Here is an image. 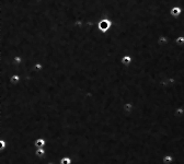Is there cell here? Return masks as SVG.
<instances>
[{
    "label": "cell",
    "instance_id": "obj_12",
    "mask_svg": "<svg viewBox=\"0 0 184 164\" xmlns=\"http://www.w3.org/2000/svg\"><path fill=\"white\" fill-rule=\"evenodd\" d=\"M175 44L176 46H183L184 45V36H178L175 38Z\"/></svg>",
    "mask_w": 184,
    "mask_h": 164
},
{
    "label": "cell",
    "instance_id": "obj_11",
    "mask_svg": "<svg viewBox=\"0 0 184 164\" xmlns=\"http://www.w3.org/2000/svg\"><path fill=\"white\" fill-rule=\"evenodd\" d=\"M7 147H8V143L5 139H0V152H3L5 150L7 149Z\"/></svg>",
    "mask_w": 184,
    "mask_h": 164
},
{
    "label": "cell",
    "instance_id": "obj_7",
    "mask_svg": "<svg viewBox=\"0 0 184 164\" xmlns=\"http://www.w3.org/2000/svg\"><path fill=\"white\" fill-rule=\"evenodd\" d=\"M45 154H46L45 148H37V149H35V151H34V155H35V158L36 159H43Z\"/></svg>",
    "mask_w": 184,
    "mask_h": 164
},
{
    "label": "cell",
    "instance_id": "obj_1",
    "mask_svg": "<svg viewBox=\"0 0 184 164\" xmlns=\"http://www.w3.org/2000/svg\"><path fill=\"white\" fill-rule=\"evenodd\" d=\"M112 21L110 19H102V20H100L98 22L97 24V29L101 32V33H106V32H109L110 29L112 27Z\"/></svg>",
    "mask_w": 184,
    "mask_h": 164
},
{
    "label": "cell",
    "instance_id": "obj_2",
    "mask_svg": "<svg viewBox=\"0 0 184 164\" xmlns=\"http://www.w3.org/2000/svg\"><path fill=\"white\" fill-rule=\"evenodd\" d=\"M183 12V10H182V8L180 6H174L172 7L171 9H170V15H171L172 18H179L180 15H181V13Z\"/></svg>",
    "mask_w": 184,
    "mask_h": 164
},
{
    "label": "cell",
    "instance_id": "obj_10",
    "mask_svg": "<svg viewBox=\"0 0 184 164\" xmlns=\"http://www.w3.org/2000/svg\"><path fill=\"white\" fill-rule=\"evenodd\" d=\"M162 162L164 164H172L173 162H174V158H173L171 154H167V155H164V156H163Z\"/></svg>",
    "mask_w": 184,
    "mask_h": 164
},
{
    "label": "cell",
    "instance_id": "obj_8",
    "mask_svg": "<svg viewBox=\"0 0 184 164\" xmlns=\"http://www.w3.org/2000/svg\"><path fill=\"white\" fill-rule=\"evenodd\" d=\"M169 40H168V37L166 35H161V36L158 37V41H157V44L159 47H164V46L168 44Z\"/></svg>",
    "mask_w": 184,
    "mask_h": 164
},
{
    "label": "cell",
    "instance_id": "obj_5",
    "mask_svg": "<svg viewBox=\"0 0 184 164\" xmlns=\"http://www.w3.org/2000/svg\"><path fill=\"white\" fill-rule=\"evenodd\" d=\"M122 108H123V111L125 114H130V113L133 112L134 105L130 103V102H125V103L122 105Z\"/></svg>",
    "mask_w": 184,
    "mask_h": 164
},
{
    "label": "cell",
    "instance_id": "obj_6",
    "mask_svg": "<svg viewBox=\"0 0 184 164\" xmlns=\"http://www.w3.org/2000/svg\"><path fill=\"white\" fill-rule=\"evenodd\" d=\"M121 62H122V65H124V66H125V67H129L130 65H132V62H133V58H132V56L125 55V56H123V57H122Z\"/></svg>",
    "mask_w": 184,
    "mask_h": 164
},
{
    "label": "cell",
    "instance_id": "obj_3",
    "mask_svg": "<svg viewBox=\"0 0 184 164\" xmlns=\"http://www.w3.org/2000/svg\"><path fill=\"white\" fill-rule=\"evenodd\" d=\"M33 144H34V148L35 149H37V148H45V146H46V140L44 139V138H36V139L34 140V142H33Z\"/></svg>",
    "mask_w": 184,
    "mask_h": 164
},
{
    "label": "cell",
    "instance_id": "obj_9",
    "mask_svg": "<svg viewBox=\"0 0 184 164\" xmlns=\"http://www.w3.org/2000/svg\"><path fill=\"white\" fill-rule=\"evenodd\" d=\"M57 164H73V159L68 156V155H65V156L61 158V160H59Z\"/></svg>",
    "mask_w": 184,
    "mask_h": 164
},
{
    "label": "cell",
    "instance_id": "obj_4",
    "mask_svg": "<svg viewBox=\"0 0 184 164\" xmlns=\"http://www.w3.org/2000/svg\"><path fill=\"white\" fill-rule=\"evenodd\" d=\"M20 82H21V77H20V74L14 73V74H11V76L9 77V83H11L12 85L19 84Z\"/></svg>",
    "mask_w": 184,
    "mask_h": 164
}]
</instances>
